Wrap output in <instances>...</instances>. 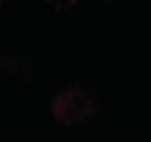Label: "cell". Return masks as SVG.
Instances as JSON below:
<instances>
[{
	"label": "cell",
	"mask_w": 151,
	"mask_h": 142,
	"mask_svg": "<svg viewBox=\"0 0 151 142\" xmlns=\"http://www.w3.org/2000/svg\"><path fill=\"white\" fill-rule=\"evenodd\" d=\"M52 115L64 125H76L95 115V101L82 88H67L55 97Z\"/></svg>",
	"instance_id": "1"
},
{
	"label": "cell",
	"mask_w": 151,
	"mask_h": 142,
	"mask_svg": "<svg viewBox=\"0 0 151 142\" xmlns=\"http://www.w3.org/2000/svg\"><path fill=\"white\" fill-rule=\"evenodd\" d=\"M3 2H5V0H0V6H2V3H3Z\"/></svg>",
	"instance_id": "2"
}]
</instances>
